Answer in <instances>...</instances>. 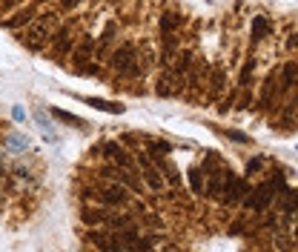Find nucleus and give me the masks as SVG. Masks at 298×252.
Listing matches in <instances>:
<instances>
[{
	"instance_id": "nucleus-28",
	"label": "nucleus",
	"mask_w": 298,
	"mask_h": 252,
	"mask_svg": "<svg viewBox=\"0 0 298 252\" xmlns=\"http://www.w3.org/2000/svg\"><path fill=\"white\" fill-rule=\"evenodd\" d=\"M261 164H264L261 158H249V161H247V175L258 172V169H261Z\"/></svg>"
},
{
	"instance_id": "nucleus-14",
	"label": "nucleus",
	"mask_w": 298,
	"mask_h": 252,
	"mask_svg": "<svg viewBox=\"0 0 298 252\" xmlns=\"http://www.w3.org/2000/svg\"><path fill=\"white\" fill-rule=\"evenodd\" d=\"M92 49H95L92 37H86V40H83V43H80L78 49H75V63H78V66H83V63L89 60V55H92Z\"/></svg>"
},
{
	"instance_id": "nucleus-31",
	"label": "nucleus",
	"mask_w": 298,
	"mask_h": 252,
	"mask_svg": "<svg viewBox=\"0 0 298 252\" xmlns=\"http://www.w3.org/2000/svg\"><path fill=\"white\" fill-rule=\"evenodd\" d=\"M0 180H3V166H0Z\"/></svg>"
},
{
	"instance_id": "nucleus-17",
	"label": "nucleus",
	"mask_w": 298,
	"mask_h": 252,
	"mask_svg": "<svg viewBox=\"0 0 298 252\" xmlns=\"http://www.w3.org/2000/svg\"><path fill=\"white\" fill-rule=\"evenodd\" d=\"M192 55H189V52H181V55H178V60H175V75H178V78H181V75H187L189 69H192Z\"/></svg>"
},
{
	"instance_id": "nucleus-29",
	"label": "nucleus",
	"mask_w": 298,
	"mask_h": 252,
	"mask_svg": "<svg viewBox=\"0 0 298 252\" xmlns=\"http://www.w3.org/2000/svg\"><path fill=\"white\" fill-rule=\"evenodd\" d=\"M230 138H233V141H238V144H249V138L244 135V132H230Z\"/></svg>"
},
{
	"instance_id": "nucleus-9",
	"label": "nucleus",
	"mask_w": 298,
	"mask_h": 252,
	"mask_svg": "<svg viewBox=\"0 0 298 252\" xmlns=\"http://www.w3.org/2000/svg\"><path fill=\"white\" fill-rule=\"evenodd\" d=\"M138 164H141V172H144L146 187H149V189H161V187H164V178H161V172L149 164V155H138Z\"/></svg>"
},
{
	"instance_id": "nucleus-1",
	"label": "nucleus",
	"mask_w": 298,
	"mask_h": 252,
	"mask_svg": "<svg viewBox=\"0 0 298 252\" xmlns=\"http://www.w3.org/2000/svg\"><path fill=\"white\" fill-rule=\"evenodd\" d=\"M58 32V17L46 12V15H35V20L26 26V46L29 49H40L43 43H49V37Z\"/></svg>"
},
{
	"instance_id": "nucleus-8",
	"label": "nucleus",
	"mask_w": 298,
	"mask_h": 252,
	"mask_svg": "<svg viewBox=\"0 0 298 252\" xmlns=\"http://www.w3.org/2000/svg\"><path fill=\"white\" fill-rule=\"evenodd\" d=\"M89 241H92L98 249H103V252H121V244H118V238H115V232H89Z\"/></svg>"
},
{
	"instance_id": "nucleus-4",
	"label": "nucleus",
	"mask_w": 298,
	"mask_h": 252,
	"mask_svg": "<svg viewBox=\"0 0 298 252\" xmlns=\"http://www.w3.org/2000/svg\"><path fill=\"white\" fill-rule=\"evenodd\" d=\"M272 195H276V192L269 189V184H261L255 192H247V198H244V207L255 209V212H261V209H267L269 203H272Z\"/></svg>"
},
{
	"instance_id": "nucleus-5",
	"label": "nucleus",
	"mask_w": 298,
	"mask_h": 252,
	"mask_svg": "<svg viewBox=\"0 0 298 252\" xmlns=\"http://www.w3.org/2000/svg\"><path fill=\"white\" fill-rule=\"evenodd\" d=\"M35 15H37V6H20L15 15L3 17L0 23H3V29H23V26H29L35 20Z\"/></svg>"
},
{
	"instance_id": "nucleus-15",
	"label": "nucleus",
	"mask_w": 298,
	"mask_h": 252,
	"mask_svg": "<svg viewBox=\"0 0 298 252\" xmlns=\"http://www.w3.org/2000/svg\"><path fill=\"white\" fill-rule=\"evenodd\" d=\"M276 78H278V72H269L267 80H264V92H261V106L264 109L269 106V98H272V92H276Z\"/></svg>"
},
{
	"instance_id": "nucleus-7",
	"label": "nucleus",
	"mask_w": 298,
	"mask_h": 252,
	"mask_svg": "<svg viewBox=\"0 0 298 252\" xmlns=\"http://www.w3.org/2000/svg\"><path fill=\"white\" fill-rule=\"evenodd\" d=\"M101 201L106 203V207H124V203L129 201V192H126V187H121V184H109V187H101Z\"/></svg>"
},
{
	"instance_id": "nucleus-26",
	"label": "nucleus",
	"mask_w": 298,
	"mask_h": 252,
	"mask_svg": "<svg viewBox=\"0 0 298 252\" xmlns=\"http://www.w3.org/2000/svg\"><path fill=\"white\" fill-rule=\"evenodd\" d=\"M155 92H158L161 98H169V95H172V83H169L167 78H161V80H158V89H155Z\"/></svg>"
},
{
	"instance_id": "nucleus-25",
	"label": "nucleus",
	"mask_w": 298,
	"mask_h": 252,
	"mask_svg": "<svg viewBox=\"0 0 298 252\" xmlns=\"http://www.w3.org/2000/svg\"><path fill=\"white\" fill-rule=\"evenodd\" d=\"M253 69H255V60L249 58L247 63H244V69H241V86H247L249 80H253Z\"/></svg>"
},
{
	"instance_id": "nucleus-6",
	"label": "nucleus",
	"mask_w": 298,
	"mask_h": 252,
	"mask_svg": "<svg viewBox=\"0 0 298 252\" xmlns=\"http://www.w3.org/2000/svg\"><path fill=\"white\" fill-rule=\"evenodd\" d=\"M103 155H106L112 164L121 166V172H129V169H132V155H129V152H126L121 144H115V141L103 144Z\"/></svg>"
},
{
	"instance_id": "nucleus-27",
	"label": "nucleus",
	"mask_w": 298,
	"mask_h": 252,
	"mask_svg": "<svg viewBox=\"0 0 298 252\" xmlns=\"http://www.w3.org/2000/svg\"><path fill=\"white\" fill-rule=\"evenodd\" d=\"M112 35H115V23H109V26H106V32H103V37H101V49H106V46H109Z\"/></svg>"
},
{
	"instance_id": "nucleus-13",
	"label": "nucleus",
	"mask_w": 298,
	"mask_h": 252,
	"mask_svg": "<svg viewBox=\"0 0 298 252\" xmlns=\"http://www.w3.org/2000/svg\"><path fill=\"white\" fill-rule=\"evenodd\" d=\"M83 221H86L89 226H95V223H106V221H109V212H103V209H92V207H86V209H83Z\"/></svg>"
},
{
	"instance_id": "nucleus-18",
	"label": "nucleus",
	"mask_w": 298,
	"mask_h": 252,
	"mask_svg": "<svg viewBox=\"0 0 298 252\" xmlns=\"http://www.w3.org/2000/svg\"><path fill=\"white\" fill-rule=\"evenodd\" d=\"M189 187H192V192H204V178H201V169H195V166H192V169H189Z\"/></svg>"
},
{
	"instance_id": "nucleus-21",
	"label": "nucleus",
	"mask_w": 298,
	"mask_h": 252,
	"mask_svg": "<svg viewBox=\"0 0 298 252\" xmlns=\"http://www.w3.org/2000/svg\"><path fill=\"white\" fill-rule=\"evenodd\" d=\"M152 246H155V238H138V241H135L126 252H149Z\"/></svg>"
},
{
	"instance_id": "nucleus-20",
	"label": "nucleus",
	"mask_w": 298,
	"mask_h": 252,
	"mask_svg": "<svg viewBox=\"0 0 298 252\" xmlns=\"http://www.w3.org/2000/svg\"><path fill=\"white\" fill-rule=\"evenodd\" d=\"M224 180H226V175H210V195L221 198V192H224Z\"/></svg>"
},
{
	"instance_id": "nucleus-3",
	"label": "nucleus",
	"mask_w": 298,
	"mask_h": 252,
	"mask_svg": "<svg viewBox=\"0 0 298 252\" xmlns=\"http://www.w3.org/2000/svg\"><path fill=\"white\" fill-rule=\"evenodd\" d=\"M247 192H249L247 178H235V175H226V180H224V192H221V198H224L226 203H238V201H244V198H247Z\"/></svg>"
},
{
	"instance_id": "nucleus-30",
	"label": "nucleus",
	"mask_w": 298,
	"mask_h": 252,
	"mask_svg": "<svg viewBox=\"0 0 298 252\" xmlns=\"http://www.w3.org/2000/svg\"><path fill=\"white\" fill-rule=\"evenodd\" d=\"M249 106V92L244 89V95H241V101H238V109H247Z\"/></svg>"
},
{
	"instance_id": "nucleus-12",
	"label": "nucleus",
	"mask_w": 298,
	"mask_h": 252,
	"mask_svg": "<svg viewBox=\"0 0 298 252\" xmlns=\"http://www.w3.org/2000/svg\"><path fill=\"white\" fill-rule=\"evenodd\" d=\"M181 15H175V12H167V15L161 17V32H164V35H172L175 29H178V26H181Z\"/></svg>"
},
{
	"instance_id": "nucleus-19",
	"label": "nucleus",
	"mask_w": 298,
	"mask_h": 252,
	"mask_svg": "<svg viewBox=\"0 0 298 252\" xmlns=\"http://www.w3.org/2000/svg\"><path fill=\"white\" fill-rule=\"evenodd\" d=\"M52 115L58 118V121H63V123H69V126H83V121H80V118H75V115H69V112H63V109H49Z\"/></svg>"
},
{
	"instance_id": "nucleus-24",
	"label": "nucleus",
	"mask_w": 298,
	"mask_h": 252,
	"mask_svg": "<svg viewBox=\"0 0 298 252\" xmlns=\"http://www.w3.org/2000/svg\"><path fill=\"white\" fill-rule=\"evenodd\" d=\"M175 49H178V37L175 35H164V60H167Z\"/></svg>"
},
{
	"instance_id": "nucleus-23",
	"label": "nucleus",
	"mask_w": 298,
	"mask_h": 252,
	"mask_svg": "<svg viewBox=\"0 0 298 252\" xmlns=\"http://www.w3.org/2000/svg\"><path fill=\"white\" fill-rule=\"evenodd\" d=\"M55 49L58 52L69 49V29H58V35H55Z\"/></svg>"
},
{
	"instance_id": "nucleus-22",
	"label": "nucleus",
	"mask_w": 298,
	"mask_h": 252,
	"mask_svg": "<svg viewBox=\"0 0 298 252\" xmlns=\"http://www.w3.org/2000/svg\"><path fill=\"white\" fill-rule=\"evenodd\" d=\"M221 92H224V69H215V75H212V98H218Z\"/></svg>"
},
{
	"instance_id": "nucleus-2",
	"label": "nucleus",
	"mask_w": 298,
	"mask_h": 252,
	"mask_svg": "<svg viewBox=\"0 0 298 252\" xmlns=\"http://www.w3.org/2000/svg\"><path fill=\"white\" fill-rule=\"evenodd\" d=\"M109 63L115 66V72H121V75H138V72H144V66L138 63V52H135V46H132V43L118 46V49L112 52Z\"/></svg>"
},
{
	"instance_id": "nucleus-11",
	"label": "nucleus",
	"mask_w": 298,
	"mask_h": 252,
	"mask_svg": "<svg viewBox=\"0 0 298 252\" xmlns=\"http://www.w3.org/2000/svg\"><path fill=\"white\" fill-rule=\"evenodd\" d=\"M269 35V20L264 15H258L253 20V43H258V40H264V37Z\"/></svg>"
},
{
	"instance_id": "nucleus-16",
	"label": "nucleus",
	"mask_w": 298,
	"mask_h": 252,
	"mask_svg": "<svg viewBox=\"0 0 298 252\" xmlns=\"http://www.w3.org/2000/svg\"><path fill=\"white\" fill-rule=\"evenodd\" d=\"M281 83H284V89H292L295 86V63H284V69H281Z\"/></svg>"
},
{
	"instance_id": "nucleus-10",
	"label": "nucleus",
	"mask_w": 298,
	"mask_h": 252,
	"mask_svg": "<svg viewBox=\"0 0 298 252\" xmlns=\"http://www.w3.org/2000/svg\"><path fill=\"white\" fill-rule=\"evenodd\" d=\"M83 103L92 109H101V112H109V115H121L126 112L124 103H115V101H103V98H83Z\"/></svg>"
}]
</instances>
